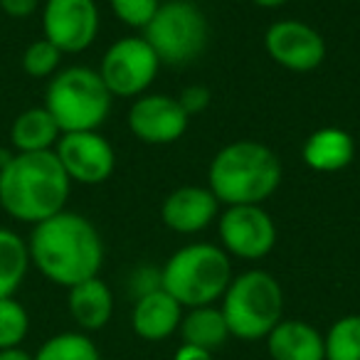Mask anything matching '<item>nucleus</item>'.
<instances>
[{"label":"nucleus","mask_w":360,"mask_h":360,"mask_svg":"<svg viewBox=\"0 0 360 360\" xmlns=\"http://www.w3.org/2000/svg\"><path fill=\"white\" fill-rule=\"evenodd\" d=\"M101 27L96 0H45L42 37L62 55H79L94 45Z\"/></svg>","instance_id":"nucleus-10"},{"label":"nucleus","mask_w":360,"mask_h":360,"mask_svg":"<svg viewBox=\"0 0 360 360\" xmlns=\"http://www.w3.org/2000/svg\"><path fill=\"white\" fill-rule=\"evenodd\" d=\"M40 11V0H0V13L13 20H27Z\"/></svg>","instance_id":"nucleus-29"},{"label":"nucleus","mask_w":360,"mask_h":360,"mask_svg":"<svg viewBox=\"0 0 360 360\" xmlns=\"http://www.w3.org/2000/svg\"><path fill=\"white\" fill-rule=\"evenodd\" d=\"M220 202L210 188L180 186L160 205V220L175 235H198L220 217Z\"/></svg>","instance_id":"nucleus-14"},{"label":"nucleus","mask_w":360,"mask_h":360,"mask_svg":"<svg viewBox=\"0 0 360 360\" xmlns=\"http://www.w3.org/2000/svg\"><path fill=\"white\" fill-rule=\"evenodd\" d=\"M60 65L62 52L45 37L30 42L22 52V72L32 79H47V77L52 79L60 72Z\"/></svg>","instance_id":"nucleus-25"},{"label":"nucleus","mask_w":360,"mask_h":360,"mask_svg":"<svg viewBox=\"0 0 360 360\" xmlns=\"http://www.w3.org/2000/svg\"><path fill=\"white\" fill-rule=\"evenodd\" d=\"M230 281V255L212 242H193V245L180 247L160 266V286L183 309L212 306L222 299Z\"/></svg>","instance_id":"nucleus-4"},{"label":"nucleus","mask_w":360,"mask_h":360,"mask_svg":"<svg viewBox=\"0 0 360 360\" xmlns=\"http://www.w3.org/2000/svg\"><path fill=\"white\" fill-rule=\"evenodd\" d=\"M281 178V160L269 146L259 141H232L212 158L207 188L225 207L262 205L279 191Z\"/></svg>","instance_id":"nucleus-3"},{"label":"nucleus","mask_w":360,"mask_h":360,"mask_svg":"<svg viewBox=\"0 0 360 360\" xmlns=\"http://www.w3.org/2000/svg\"><path fill=\"white\" fill-rule=\"evenodd\" d=\"M160 70V60L153 47L141 37H121L104 52L99 77L111 96L139 99L148 91Z\"/></svg>","instance_id":"nucleus-8"},{"label":"nucleus","mask_w":360,"mask_h":360,"mask_svg":"<svg viewBox=\"0 0 360 360\" xmlns=\"http://www.w3.org/2000/svg\"><path fill=\"white\" fill-rule=\"evenodd\" d=\"M264 340L271 360H326L323 333L306 321L281 319Z\"/></svg>","instance_id":"nucleus-16"},{"label":"nucleus","mask_w":360,"mask_h":360,"mask_svg":"<svg viewBox=\"0 0 360 360\" xmlns=\"http://www.w3.org/2000/svg\"><path fill=\"white\" fill-rule=\"evenodd\" d=\"M0 360H35V353H27L22 345H15V348L0 350Z\"/></svg>","instance_id":"nucleus-31"},{"label":"nucleus","mask_w":360,"mask_h":360,"mask_svg":"<svg viewBox=\"0 0 360 360\" xmlns=\"http://www.w3.org/2000/svg\"><path fill=\"white\" fill-rule=\"evenodd\" d=\"M175 99L180 101V106H183V111H186L188 116H198L210 106V89L202 84H191L180 91Z\"/></svg>","instance_id":"nucleus-27"},{"label":"nucleus","mask_w":360,"mask_h":360,"mask_svg":"<svg viewBox=\"0 0 360 360\" xmlns=\"http://www.w3.org/2000/svg\"><path fill=\"white\" fill-rule=\"evenodd\" d=\"M55 155L67 178L79 186H101L114 175L116 168L114 146L99 131L62 134L55 146Z\"/></svg>","instance_id":"nucleus-11"},{"label":"nucleus","mask_w":360,"mask_h":360,"mask_svg":"<svg viewBox=\"0 0 360 360\" xmlns=\"http://www.w3.org/2000/svg\"><path fill=\"white\" fill-rule=\"evenodd\" d=\"M111 101L114 96L101 82L99 72L75 65L52 77L42 106L52 114L62 134H75V131H99V126L109 119Z\"/></svg>","instance_id":"nucleus-6"},{"label":"nucleus","mask_w":360,"mask_h":360,"mask_svg":"<svg viewBox=\"0 0 360 360\" xmlns=\"http://www.w3.org/2000/svg\"><path fill=\"white\" fill-rule=\"evenodd\" d=\"M67 309L79 330H101L114 316V294L104 279L94 276L67 289Z\"/></svg>","instance_id":"nucleus-17"},{"label":"nucleus","mask_w":360,"mask_h":360,"mask_svg":"<svg viewBox=\"0 0 360 360\" xmlns=\"http://www.w3.org/2000/svg\"><path fill=\"white\" fill-rule=\"evenodd\" d=\"M109 6L121 25L131 30H146V25L158 13L160 0H109Z\"/></svg>","instance_id":"nucleus-26"},{"label":"nucleus","mask_w":360,"mask_h":360,"mask_svg":"<svg viewBox=\"0 0 360 360\" xmlns=\"http://www.w3.org/2000/svg\"><path fill=\"white\" fill-rule=\"evenodd\" d=\"M62 131L45 106H32L15 116L11 124V146L15 153L55 150Z\"/></svg>","instance_id":"nucleus-19"},{"label":"nucleus","mask_w":360,"mask_h":360,"mask_svg":"<svg viewBox=\"0 0 360 360\" xmlns=\"http://www.w3.org/2000/svg\"><path fill=\"white\" fill-rule=\"evenodd\" d=\"M183 314H186V309L168 291L155 289L136 299L134 311H131V326H134V333L139 338L158 343V340L178 333Z\"/></svg>","instance_id":"nucleus-15"},{"label":"nucleus","mask_w":360,"mask_h":360,"mask_svg":"<svg viewBox=\"0 0 360 360\" xmlns=\"http://www.w3.org/2000/svg\"><path fill=\"white\" fill-rule=\"evenodd\" d=\"M30 333V314L15 299H0V350L22 345V340Z\"/></svg>","instance_id":"nucleus-24"},{"label":"nucleus","mask_w":360,"mask_h":360,"mask_svg":"<svg viewBox=\"0 0 360 360\" xmlns=\"http://www.w3.org/2000/svg\"><path fill=\"white\" fill-rule=\"evenodd\" d=\"M72 180L55 150L13 153L0 168V207L8 217L25 225H40L67 210Z\"/></svg>","instance_id":"nucleus-2"},{"label":"nucleus","mask_w":360,"mask_h":360,"mask_svg":"<svg viewBox=\"0 0 360 360\" xmlns=\"http://www.w3.org/2000/svg\"><path fill=\"white\" fill-rule=\"evenodd\" d=\"M30 269L27 240L11 227H0V299L15 296Z\"/></svg>","instance_id":"nucleus-21"},{"label":"nucleus","mask_w":360,"mask_h":360,"mask_svg":"<svg viewBox=\"0 0 360 360\" xmlns=\"http://www.w3.org/2000/svg\"><path fill=\"white\" fill-rule=\"evenodd\" d=\"M191 116L168 94H141L129 109V129L141 143L168 146L186 136Z\"/></svg>","instance_id":"nucleus-12"},{"label":"nucleus","mask_w":360,"mask_h":360,"mask_svg":"<svg viewBox=\"0 0 360 360\" xmlns=\"http://www.w3.org/2000/svg\"><path fill=\"white\" fill-rule=\"evenodd\" d=\"M326 360H360V314L338 319L323 335Z\"/></svg>","instance_id":"nucleus-23"},{"label":"nucleus","mask_w":360,"mask_h":360,"mask_svg":"<svg viewBox=\"0 0 360 360\" xmlns=\"http://www.w3.org/2000/svg\"><path fill=\"white\" fill-rule=\"evenodd\" d=\"M220 301L230 335L240 340L266 338L284 319V289L276 276L264 269H250L232 276Z\"/></svg>","instance_id":"nucleus-5"},{"label":"nucleus","mask_w":360,"mask_h":360,"mask_svg":"<svg viewBox=\"0 0 360 360\" xmlns=\"http://www.w3.org/2000/svg\"><path fill=\"white\" fill-rule=\"evenodd\" d=\"M143 40L153 47L160 65L183 67L205 52L210 25L193 0H165L146 25Z\"/></svg>","instance_id":"nucleus-7"},{"label":"nucleus","mask_w":360,"mask_h":360,"mask_svg":"<svg viewBox=\"0 0 360 360\" xmlns=\"http://www.w3.org/2000/svg\"><path fill=\"white\" fill-rule=\"evenodd\" d=\"M220 247L230 257L259 262L274 250L276 225L262 205H230L217 217Z\"/></svg>","instance_id":"nucleus-9"},{"label":"nucleus","mask_w":360,"mask_h":360,"mask_svg":"<svg viewBox=\"0 0 360 360\" xmlns=\"http://www.w3.org/2000/svg\"><path fill=\"white\" fill-rule=\"evenodd\" d=\"M266 55L289 72H314L326 60V42L301 20H276L264 35Z\"/></svg>","instance_id":"nucleus-13"},{"label":"nucleus","mask_w":360,"mask_h":360,"mask_svg":"<svg viewBox=\"0 0 360 360\" xmlns=\"http://www.w3.org/2000/svg\"><path fill=\"white\" fill-rule=\"evenodd\" d=\"M131 289H134V296L150 294L155 289H163L160 286V269H153V266H141L134 276H131Z\"/></svg>","instance_id":"nucleus-28"},{"label":"nucleus","mask_w":360,"mask_h":360,"mask_svg":"<svg viewBox=\"0 0 360 360\" xmlns=\"http://www.w3.org/2000/svg\"><path fill=\"white\" fill-rule=\"evenodd\" d=\"M35 360H101L96 343L84 330H65L37 348Z\"/></svg>","instance_id":"nucleus-22"},{"label":"nucleus","mask_w":360,"mask_h":360,"mask_svg":"<svg viewBox=\"0 0 360 360\" xmlns=\"http://www.w3.org/2000/svg\"><path fill=\"white\" fill-rule=\"evenodd\" d=\"M301 158L311 170L319 173H335L353 163L355 141L348 131L338 126H323L314 131L301 146Z\"/></svg>","instance_id":"nucleus-18"},{"label":"nucleus","mask_w":360,"mask_h":360,"mask_svg":"<svg viewBox=\"0 0 360 360\" xmlns=\"http://www.w3.org/2000/svg\"><path fill=\"white\" fill-rule=\"evenodd\" d=\"M183 343L205 348L215 353L217 348L227 343L230 328L225 323V316L217 306H198V309H186L183 321L178 328Z\"/></svg>","instance_id":"nucleus-20"},{"label":"nucleus","mask_w":360,"mask_h":360,"mask_svg":"<svg viewBox=\"0 0 360 360\" xmlns=\"http://www.w3.org/2000/svg\"><path fill=\"white\" fill-rule=\"evenodd\" d=\"M173 360H215V358H212L210 350H205V348H195V345L183 343L178 350H175Z\"/></svg>","instance_id":"nucleus-30"},{"label":"nucleus","mask_w":360,"mask_h":360,"mask_svg":"<svg viewBox=\"0 0 360 360\" xmlns=\"http://www.w3.org/2000/svg\"><path fill=\"white\" fill-rule=\"evenodd\" d=\"M252 3L264 8V11H276V8H284L286 3H291V0H252Z\"/></svg>","instance_id":"nucleus-32"},{"label":"nucleus","mask_w":360,"mask_h":360,"mask_svg":"<svg viewBox=\"0 0 360 360\" xmlns=\"http://www.w3.org/2000/svg\"><path fill=\"white\" fill-rule=\"evenodd\" d=\"M27 252L30 266L65 289L99 276L104 264V240L99 230L91 220L72 210H62L50 220L32 225Z\"/></svg>","instance_id":"nucleus-1"}]
</instances>
